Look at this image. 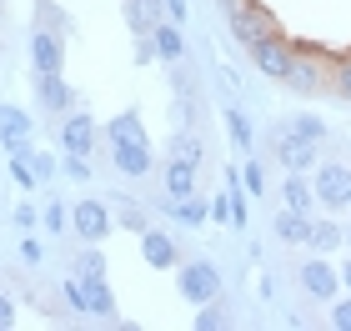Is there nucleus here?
Wrapping results in <instances>:
<instances>
[{"mask_svg":"<svg viewBox=\"0 0 351 331\" xmlns=\"http://www.w3.org/2000/svg\"><path fill=\"white\" fill-rule=\"evenodd\" d=\"M66 302H71V311L75 317H101V321H110L116 317V291H110V281L101 276V271H75V276H66Z\"/></svg>","mask_w":351,"mask_h":331,"instance_id":"nucleus-1","label":"nucleus"},{"mask_svg":"<svg viewBox=\"0 0 351 331\" xmlns=\"http://www.w3.org/2000/svg\"><path fill=\"white\" fill-rule=\"evenodd\" d=\"M226 25H231V40L241 45V51H256L261 40L276 36V15H271L266 5H256V0L231 5V10H226Z\"/></svg>","mask_w":351,"mask_h":331,"instance_id":"nucleus-2","label":"nucleus"},{"mask_svg":"<svg viewBox=\"0 0 351 331\" xmlns=\"http://www.w3.org/2000/svg\"><path fill=\"white\" fill-rule=\"evenodd\" d=\"M106 146H110V166L125 181H141V176L156 171V151H151L146 136H106Z\"/></svg>","mask_w":351,"mask_h":331,"instance_id":"nucleus-3","label":"nucleus"},{"mask_svg":"<svg viewBox=\"0 0 351 331\" xmlns=\"http://www.w3.org/2000/svg\"><path fill=\"white\" fill-rule=\"evenodd\" d=\"M281 86L291 90V96H322L331 86V60L316 56V51H296V60H291V71H286Z\"/></svg>","mask_w":351,"mask_h":331,"instance_id":"nucleus-4","label":"nucleus"},{"mask_svg":"<svg viewBox=\"0 0 351 331\" xmlns=\"http://www.w3.org/2000/svg\"><path fill=\"white\" fill-rule=\"evenodd\" d=\"M176 291H181L191 306L216 302V296H221V271H216V261H186L181 276H176Z\"/></svg>","mask_w":351,"mask_h":331,"instance_id":"nucleus-5","label":"nucleus"},{"mask_svg":"<svg viewBox=\"0 0 351 331\" xmlns=\"http://www.w3.org/2000/svg\"><path fill=\"white\" fill-rule=\"evenodd\" d=\"M110 221H116V211L106 206V201H95V196H81L71 206V231L81 236V241H95L101 246L106 236H110Z\"/></svg>","mask_w":351,"mask_h":331,"instance_id":"nucleus-6","label":"nucleus"},{"mask_svg":"<svg viewBox=\"0 0 351 331\" xmlns=\"http://www.w3.org/2000/svg\"><path fill=\"white\" fill-rule=\"evenodd\" d=\"M271 151H276V161H281L286 171H311L316 156H322V140H306V136L276 125V131H271Z\"/></svg>","mask_w":351,"mask_h":331,"instance_id":"nucleus-7","label":"nucleus"},{"mask_svg":"<svg viewBox=\"0 0 351 331\" xmlns=\"http://www.w3.org/2000/svg\"><path fill=\"white\" fill-rule=\"evenodd\" d=\"M30 66L36 71H66V36L56 25H36L30 30Z\"/></svg>","mask_w":351,"mask_h":331,"instance_id":"nucleus-8","label":"nucleus"},{"mask_svg":"<svg viewBox=\"0 0 351 331\" xmlns=\"http://www.w3.org/2000/svg\"><path fill=\"white\" fill-rule=\"evenodd\" d=\"M36 106L45 110V116H66V110H75V90L60 71H36Z\"/></svg>","mask_w":351,"mask_h":331,"instance_id":"nucleus-9","label":"nucleus"},{"mask_svg":"<svg viewBox=\"0 0 351 331\" xmlns=\"http://www.w3.org/2000/svg\"><path fill=\"white\" fill-rule=\"evenodd\" d=\"M296 51H301V45H291V40H286L281 30H276L271 40H261L256 51H251V60H256V71H261V75H271V81H286V71H291Z\"/></svg>","mask_w":351,"mask_h":331,"instance_id":"nucleus-10","label":"nucleus"},{"mask_svg":"<svg viewBox=\"0 0 351 331\" xmlns=\"http://www.w3.org/2000/svg\"><path fill=\"white\" fill-rule=\"evenodd\" d=\"M141 261H146L151 271H171V266H181V246H176V236H166L161 226H146V231H141Z\"/></svg>","mask_w":351,"mask_h":331,"instance_id":"nucleus-11","label":"nucleus"},{"mask_svg":"<svg viewBox=\"0 0 351 331\" xmlns=\"http://www.w3.org/2000/svg\"><path fill=\"white\" fill-rule=\"evenodd\" d=\"M30 131H36V116L21 106H0V146H5V156H21L30 146Z\"/></svg>","mask_w":351,"mask_h":331,"instance_id":"nucleus-12","label":"nucleus"},{"mask_svg":"<svg viewBox=\"0 0 351 331\" xmlns=\"http://www.w3.org/2000/svg\"><path fill=\"white\" fill-rule=\"evenodd\" d=\"M60 146H66V156H90L95 151V121L81 106L66 110V121H60Z\"/></svg>","mask_w":351,"mask_h":331,"instance_id":"nucleus-13","label":"nucleus"},{"mask_svg":"<svg viewBox=\"0 0 351 331\" xmlns=\"http://www.w3.org/2000/svg\"><path fill=\"white\" fill-rule=\"evenodd\" d=\"M161 216L176 221V226H186V231H196V226L211 221V201H206L201 191H196V196H166V201H161Z\"/></svg>","mask_w":351,"mask_h":331,"instance_id":"nucleus-14","label":"nucleus"},{"mask_svg":"<svg viewBox=\"0 0 351 331\" xmlns=\"http://www.w3.org/2000/svg\"><path fill=\"white\" fill-rule=\"evenodd\" d=\"M301 286H306V296H316V302H337V291H341V271L331 266L326 256H316L301 266Z\"/></svg>","mask_w":351,"mask_h":331,"instance_id":"nucleus-15","label":"nucleus"},{"mask_svg":"<svg viewBox=\"0 0 351 331\" xmlns=\"http://www.w3.org/2000/svg\"><path fill=\"white\" fill-rule=\"evenodd\" d=\"M346 196H351V171L346 166H322L316 171V201H322L326 211L346 206Z\"/></svg>","mask_w":351,"mask_h":331,"instance_id":"nucleus-16","label":"nucleus"},{"mask_svg":"<svg viewBox=\"0 0 351 331\" xmlns=\"http://www.w3.org/2000/svg\"><path fill=\"white\" fill-rule=\"evenodd\" d=\"M121 10H125V30L131 36H151L166 21V0H121Z\"/></svg>","mask_w":351,"mask_h":331,"instance_id":"nucleus-17","label":"nucleus"},{"mask_svg":"<svg viewBox=\"0 0 351 331\" xmlns=\"http://www.w3.org/2000/svg\"><path fill=\"white\" fill-rule=\"evenodd\" d=\"M151 45H156V56L166 60V66H181V56H186V30L181 21H161L151 30Z\"/></svg>","mask_w":351,"mask_h":331,"instance_id":"nucleus-18","label":"nucleus"},{"mask_svg":"<svg viewBox=\"0 0 351 331\" xmlns=\"http://www.w3.org/2000/svg\"><path fill=\"white\" fill-rule=\"evenodd\" d=\"M166 156H176V161H186V166H196V171H201V161H206V140L196 136V125H181V131L171 136Z\"/></svg>","mask_w":351,"mask_h":331,"instance_id":"nucleus-19","label":"nucleus"},{"mask_svg":"<svg viewBox=\"0 0 351 331\" xmlns=\"http://www.w3.org/2000/svg\"><path fill=\"white\" fill-rule=\"evenodd\" d=\"M271 231H276L286 246H301V241H311V216H306V211H291V206H286V211H276Z\"/></svg>","mask_w":351,"mask_h":331,"instance_id":"nucleus-20","label":"nucleus"},{"mask_svg":"<svg viewBox=\"0 0 351 331\" xmlns=\"http://www.w3.org/2000/svg\"><path fill=\"white\" fill-rule=\"evenodd\" d=\"M226 136H231V146L241 151V156H251V146H256V131H251V121H246V110L241 106H226Z\"/></svg>","mask_w":351,"mask_h":331,"instance_id":"nucleus-21","label":"nucleus"},{"mask_svg":"<svg viewBox=\"0 0 351 331\" xmlns=\"http://www.w3.org/2000/svg\"><path fill=\"white\" fill-rule=\"evenodd\" d=\"M286 206L291 211H306L311 216V201H316V186H306V171H286V186H281Z\"/></svg>","mask_w":351,"mask_h":331,"instance_id":"nucleus-22","label":"nucleus"},{"mask_svg":"<svg viewBox=\"0 0 351 331\" xmlns=\"http://www.w3.org/2000/svg\"><path fill=\"white\" fill-rule=\"evenodd\" d=\"M161 196H196V166H186V161H166V191Z\"/></svg>","mask_w":351,"mask_h":331,"instance_id":"nucleus-23","label":"nucleus"},{"mask_svg":"<svg viewBox=\"0 0 351 331\" xmlns=\"http://www.w3.org/2000/svg\"><path fill=\"white\" fill-rule=\"evenodd\" d=\"M341 241H346V231H341V226H331V221H311V241H306V246H316L322 256H331V251H337Z\"/></svg>","mask_w":351,"mask_h":331,"instance_id":"nucleus-24","label":"nucleus"},{"mask_svg":"<svg viewBox=\"0 0 351 331\" xmlns=\"http://www.w3.org/2000/svg\"><path fill=\"white\" fill-rule=\"evenodd\" d=\"M25 161H30V171H36V181H40V186H51V181H56V171H60L56 156H45V151H36V146H25Z\"/></svg>","mask_w":351,"mask_h":331,"instance_id":"nucleus-25","label":"nucleus"},{"mask_svg":"<svg viewBox=\"0 0 351 331\" xmlns=\"http://www.w3.org/2000/svg\"><path fill=\"white\" fill-rule=\"evenodd\" d=\"M5 166H10V181L21 186V191H40V181H36V171H30L25 151H21V156H5Z\"/></svg>","mask_w":351,"mask_h":331,"instance_id":"nucleus-26","label":"nucleus"},{"mask_svg":"<svg viewBox=\"0 0 351 331\" xmlns=\"http://www.w3.org/2000/svg\"><path fill=\"white\" fill-rule=\"evenodd\" d=\"M286 131H296L306 140H326V121L322 116H291V121H286Z\"/></svg>","mask_w":351,"mask_h":331,"instance_id":"nucleus-27","label":"nucleus"},{"mask_svg":"<svg viewBox=\"0 0 351 331\" xmlns=\"http://www.w3.org/2000/svg\"><path fill=\"white\" fill-rule=\"evenodd\" d=\"M116 221H121L125 231H136V236H141V231L151 226V221H146V211H141V206H131V201H125V196L116 201Z\"/></svg>","mask_w":351,"mask_h":331,"instance_id":"nucleus-28","label":"nucleus"},{"mask_svg":"<svg viewBox=\"0 0 351 331\" xmlns=\"http://www.w3.org/2000/svg\"><path fill=\"white\" fill-rule=\"evenodd\" d=\"M196 331H221L226 326V311H221L216 302H206V306H196V321H191Z\"/></svg>","mask_w":351,"mask_h":331,"instance_id":"nucleus-29","label":"nucleus"},{"mask_svg":"<svg viewBox=\"0 0 351 331\" xmlns=\"http://www.w3.org/2000/svg\"><path fill=\"white\" fill-rule=\"evenodd\" d=\"M45 231L66 236V231H71V206H60V201H45Z\"/></svg>","mask_w":351,"mask_h":331,"instance_id":"nucleus-30","label":"nucleus"},{"mask_svg":"<svg viewBox=\"0 0 351 331\" xmlns=\"http://www.w3.org/2000/svg\"><path fill=\"white\" fill-rule=\"evenodd\" d=\"M241 186H246V196H261L266 191V176H261V166L246 156V171H241Z\"/></svg>","mask_w":351,"mask_h":331,"instance_id":"nucleus-31","label":"nucleus"},{"mask_svg":"<svg viewBox=\"0 0 351 331\" xmlns=\"http://www.w3.org/2000/svg\"><path fill=\"white\" fill-rule=\"evenodd\" d=\"M331 90H337L341 101H351V60H341V66H331Z\"/></svg>","mask_w":351,"mask_h":331,"instance_id":"nucleus-32","label":"nucleus"},{"mask_svg":"<svg viewBox=\"0 0 351 331\" xmlns=\"http://www.w3.org/2000/svg\"><path fill=\"white\" fill-rule=\"evenodd\" d=\"M60 171H66L71 181H90V156H66V161H60Z\"/></svg>","mask_w":351,"mask_h":331,"instance_id":"nucleus-33","label":"nucleus"},{"mask_svg":"<svg viewBox=\"0 0 351 331\" xmlns=\"http://www.w3.org/2000/svg\"><path fill=\"white\" fill-rule=\"evenodd\" d=\"M21 261H25V266H40V261H45V246L36 241V236H25V241H21Z\"/></svg>","mask_w":351,"mask_h":331,"instance_id":"nucleus-34","label":"nucleus"},{"mask_svg":"<svg viewBox=\"0 0 351 331\" xmlns=\"http://www.w3.org/2000/svg\"><path fill=\"white\" fill-rule=\"evenodd\" d=\"M15 226H21V231H36V226H40V211L30 206V201H25V206H15Z\"/></svg>","mask_w":351,"mask_h":331,"instance_id":"nucleus-35","label":"nucleus"},{"mask_svg":"<svg viewBox=\"0 0 351 331\" xmlns=\"http://www.w3.org/2000/svg\"><path fill=\"white\" fill-rule=\"evenodd\" d=\"M331 326H337V331H351V302H337V306H331Z\"/></svg>","mask_w":351,"mask_h":331,"instance_id":"nucleus-36","label":"nucleus"},{"mask_svg":"<svg viewBox=\"0 0 351 331\" xmlns=\"http://www.w3.org/2000/svg\"><path fill=\"white\" fill-rule=\"evenodd\" d=\"M136 60H141V66H151V60H161V56H156V45H151V36H136Z\"/></svg>","mask_w":351,"mask_h":331,"instance_id":"nucleus-37","label":"nucleus"},{"mask_svg":"<svg viewBox=\"0 0 351 331\" xmlns=\"http://www.w3.org/2000/svg\"><path fill=\"white\" fill-rule=\"evenodd\" d=\"M10 326H15V302L0 291V331H10Z\"/></svg>","mask_w":351,"mask_h":331,"instance_id":"nucleus-38","label":"nucleus"},{"mask_svg":"<svg viewBox=\"0 0 351 331\" xmlns=\"http://www.w3.org/2000/svg\"><path fill=\"white\" fill-rule=\"evenodd\" d=\"M341 286H346V291H351V266H346V271H341Z\"/></svg>","mask_w":351,"mask_h":331,"instance_id":"nucleus-39","label":"nucleus"},{"mask_svg":"<svg viewBox=\"0 0 351 331\" xmlns=\"http://www.w3.org/2000/svg\"><path fill=\"white\" fill-rule=\"evenodd\" d=\"M231 5H241V0H221V10H231Z\"/></svg>","mask_w":351,"mask_h":331,"instance_id":"nucleus-40","label":"nucleus"},{"mask_svg":"<svg viewBox=\"0 0 351 331\" xmlns=\"http://www.w3.org/2000/svg\"><path fill=\"white\" fill-rule=\"evenodd\" d=\"M0 15H5V0H0Z\"/></svg>","mask_w":351,"mask_h":331,"instance_id":"nucleus-41","label":"nucleus"},{"mask_svg":"<svg viewBox=\"0 0 351 331\" xmlns=\"http://www.w3.org/2000/svg\"><path fill=\"white\" fill-rule=\"evenodd\" d=\"M346 246H351V231H346Z\"/></svg>","mask_w":351,"mask_h":331,"instance_id":"nucleus-42","label":"nucleus"},{"mask_svg":"<svg viewBox=\"0 0 351 331\" xmlns=\"http://www.w3.org/2000/svg\"><path fill=\"white\" fill-rule=\"evenodd\" d=\"M346 206H351V196H346Z\"/></svg>","mask_w":351,"mask_h":331,"instance_id":"nucleus-43","label":"nucleus"}]
</instances>
